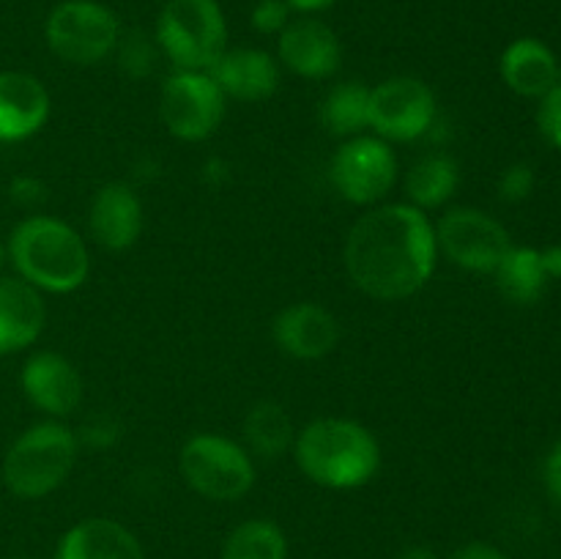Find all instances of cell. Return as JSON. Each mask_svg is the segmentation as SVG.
I'll list each match as a JSON object with an SVG mask.
<instances>
[{
	"label": "cell",
	"mask_w": 561,
	"mask_h": 559,
	"mask_svg": "<svg viewBox=\"0 0 561 559\" xmlns=\"http://www.w3.org/2000/svg\"><path fill=\"white\" fill-rule=\"evenodd\" d=\"M343 261L351 283L370 299H409L436 272V228L411 203H381L351 225Z\"/></svg>",
	"instance_id": "6da1fadb"
},
{
	"label": "cell",
	"mask_w": 561,
	"mask_h": 559,
	"mask_svg": "<svg viewBox=\"0 0 561 559\" xmlns=\"http://www.w3.org/2000/svg\"><path fill=\"white\" fill-rule=\"evenodd\" d=\"M296 466L310 482L332 491L367 486L381 469V444L376 433L345 417H321L296 433Z\"/></svg>",
	"instance_id": "7a4b0ae2"
},
{
	"label": "cell",
	"mask_w": 561,
	"mask_h": 559,
	"mask_svg": "<svg viewBox=\"0 0 561 559\" xmlns=\"http://www.w3.org/2000/svg\"><path fill=\"white\" fill-rule=\"evenodd\" d=\"M9 261L20 280L47 294H75L91 272L88 244L69 223L49 214H31L11 230Z\"/></svg>",
	"instance_id": "3957f363"
},
{
	"label": "cell",
	"mask_w": 561,
	"mask_h": 559,
	"mask_svg": "<svg viewBox=\"0 0 561 559\" xmlns=\"http://www.w3.org/2000/svg\"><path fill=\"white\" fill-rule=\"evenodd\" d=\"M80 453L77 433L60 420H44L22 431L3 455V486L16 499H44L71 475Z\"/></svg>",
	"instance_id": "277c9868"
},
{
	"label": "cell",
	"mask_w": 561,
	"mask_h": 559,
	"mask_svg": "<svg viewBox=\"0 0 561 559\" xmlns=\"http://www.w3.org/2000/svg\"><path fill=\"white\" fill-rule=\"evenodd\" d=\"M153 42L175 71H208L228 49L222 5L217 0H168Z\"/></svg>",
	"instance_id": "5b68a950"
},
{
	"label": "cell",
	"mask_w": 561,
	"mask_h": 559,
	"mask_svg": "<svg viewBox=\"0 0 561 559\" xmlns=\"http://www.w3.org/2000/svg\"><path fill=\"white\" fill-rule=\"evenodd\" d=\"M186 486L211 502H236L255 486V458L222 433H195L179 453Z\"/></svg>",
	"instance_id": "8992f818"
},
{
	"label": "cell",
	"mask_w": 561,
	"mask_h": 559,
	"mask_svg": "<svg viewBox=\"0 0 561 559\" xmlns=\"http://www.w3.org/2000/svg\"><path fill=\"white\" fill-rule=\"evenodd\" d=\"M44 38L55 58L71 66H96L118 47L121 22L96 0H64L49 11Z\"/></svg>",
	"instance_id": "52a82bcc"
},
{
	"label": "cell",
	"mask_w": 561,
	"mask_h": 559,
	"mask_svg": "<svg viewBox=\"0 0 561 559\" xmlns=\"http://www.w3.org/2000/svg\"><path fill=\"white\" fill-rule=\"evenodd\" d=\"M433 228H436L438 255L449 258L466 272L493 274L513 247L507 228L482 208H449Z\"/></svg>",
	"instance_id": "ba28073f"
},
{
	"label": "cell",
	"mask_w": 561,
	"mask_h": 559,
	"mask_svg": "<svg viewBox=\"0 0 561 559\" xmlns=\"http://www.w3.org/2000/svg\"><path fill=\"white\" fill-rule=\"evenodd\" d=\"M225 102L208 71H175L159 91V118L179 140L201 142L222 124Z\"/></svg>",
	"instance_id": "9c48e42d"
},
{
	"label": "cell",
	"mask_w": 561,
	"mask_h": 559,
	"mask_svg": "<svg viewBox=\"0 0 561 559\" xmlns=\"http://www.w3.org/2000/svg\"><path fill=\"white\" fill-rule=\"evenodd\" d=\"M329 179L343 201L354 206H376L398 181V157L381 137H351L334 151Z\"/></svg>",
	"instance_id": "30bf717a"
},
{
	"label": "cell",
	"mask_w": 561,
	"mask_h": 559,
	"mask_svg": "<svg viewBox=\"0 0 561 559\" xmlns=\"http://www.w3.org/2000/svg\"><path fill=\"white\" fill-rule=\"evenodd\" d=\"M436 121V96L420 77H389L370 88V129L387 142L420 140Z\"/></svg>",
	"instance_id": "8fae6325"
},
{
	"label": "cell",
	"mask_w": 561,
	"mask_h": 559,
	"mask_svg": "<svg viewBox=\"0 0 561 559\" xmlns=\"http://www.w3.org/2000/svg\"><path fill=\"white\" fill-rule=\"evenodd\" d=\"M20 384L33 409L44 411L49 420H66L75 414L85 395L80 370L58 351H36L27 356Z\"/></svg>",
	"instance_id": "7c38bea8"
},
{
	"label": "cell",
	"mask_w": 561,
	"mask_h": 559,
	"mask_svg": "<svg viewBox=\"0 0 561 559\" xmlns=\"http://www.w3.org/2000/svg\"><path fill=\"white\" fill-rule=\"evenodd\" d=\"M279 64L305 80H329L343 66V44L327 22L316 16L290 20L279 33L277 44Z\"/></svg>",
	"instance_id": "4fadbf2b"
},
{
	"label": "cell",
	"mask_w": 561,
	"mask_h": 559,
	"mask_svg": "<svg viewBox=\"0 0 561 559\" xmlns=\"http://www.w3.org/2000/svg\"><path fill=\"white\" fill-rule=\"evenodd\" d=\"M340 321L318 301H294L283 307L272 321V340L283 354L294 360H323L340 343Z\"/></svg>",
	"instance_id": "5bb4252c"
},
{
	"label": "cell",
	"mask_w": 561,
	"mask_h": 559,
	"mask_svg": "<svg viewBox=\"0 0 561 559\" xmlns=\"http://www.w3.org/2000/svg\"><path fill=\"white\" fill-rule=\"evenodd\" d=\"M146 225L142 201L124 181L99 186L88 206V230L102 250L124 252L137 244Z\"/></svg>",
	"instance_id": "9a60e30c"
},
{
	"label": "cell",
	"mask_w": 561,
	"mask_h": 559,
	"mask_svg": "<svg viewBox=\"0 0 561 559\" xmlns=\"http://www.w3.org/2000/svg\"><path fill=\"white\" fill-rule=\"evenodd\" d=\"M225 99L255 104L266 102L279 88V64L274 55L257 47L225 49L217 64L208 69Z\"/></svg>",
	"instance_id": "2e32d148"
},
{
	"label": "cell",
	"mask_w": 561,
	"mask_h": 559,
	"mask_svg": "<svg viewBox=\"0 0 561 559\" xmlns=\"http://www.w3.org/2000/svg\"><path fill=\"white\" fill-rule=\"evenodd\" d=\"M49 93L27 71H0V142H22L49 121Z\"/></svg>",
	"instance_id": "e0dca14e"
},
{
	"label": "cell",
	"mask_w": 561,
	"mask_h": 559,
	"mask_svg": "<svg viewBox=\"0 0 561 559\" xmlns=\"http://www.w3.org/2000/svg\"><path fill=\"white\" fill-rule=\"evenodd\" d=\"M47 323L42 290L20 277L0 274V356L25 351L36 343Z\"/></svg>",
	"instance_id": "ac0fdd59"
},
{
	"label": "cell",
	"mask_w": 561,
	"mask_h": 559,
	"mask_svg": "<svg viewBox=\"0 0 561 559\" xmlns=\"http://www.w3.org/2000/svg\"><path fill=\"white\" fill-rule=\"evenodd\" d=\"M499 75L504 85L526 99H542L561 80L559 58L540 38H515L499 58Z\"/></svg>",
	"instance_id": "d6986e66"
},
{
	"label": "cell",
	"mask_w": 561,
	"mask_h": 559,
	"mask_svg": "<svg viewBox=\"0 0 561 559\" xmlns=\"http://www.w3.org/2000/svg\"><path fill=\"white\" fill-rule=\"evenodd\" d=\"M55 559H146V551L118 521L85 518L64 532Z\"/></svg>",
	"instance_id": "ffe728a7"
},
{
	"label": "cell",
	"mask_w": 561,
	"mask_h": 559,
	"mask_svg": "<svg viewBox=\"0 0 561 559\" xmlns=\"http://www.w3.org/2000/svg\"><path fill=\"white\" fill-rule=\"evenodd\" d=\"M296 425L288 411L274 400H261L247 411L244 447L252 458L274 460L294 449Z\"/></svg>",
	"instance_id": "44dd1931"
},
{
	"label": "cell",
	"mask_w": 561,
	"mask_h": 559,
	"mask_svg": "<svg viewBox=\"0 0 561 559\" xmlns=\"http://www.w3.org/2000/svg\"><path fill=\"white\" fill-rule=\"evenodd\" d=\"M318 121L329 135L343 140L365 135V129H370V88L359 80L337 82L321 99Z\"/></svg>",
	"instance_id": "7402d4cb"
},
{
	"label": "cell",
	"mask_w": 561,
	"mask_h": 559,
	"mask_svg": "<svg viewBox=\"0 0 561 559\" xmlns=\"http://www.w3.org/2000/svg\"><path fill=\"white\" fill-rule=\"evenodd\" d=\"M493 277H496L499 294L518 307L537 305L551 283L542 269L540 250L535 247H510Z\"/></svg>",
	"instance_id": "603a6c76"
},
{
	"label": "cell",
	"mask_w": 561,
	"mask_h": 559,
	"mask_svg": "<svg viewBox=\"0 0 561 559\" xmlns=\"http://www.w3.org/2000/svg\"><path fill=\"white\" fill-rule=\"evenodd\" d=\"M458 184V162L447 153H427L405 175V195L411 206L427 214L431 208H442L444 203L453 201Z\"/></svg>",
	"instance_id": "cb8c5ba5"
},
{
	"label": "cell",
	"mask_w": 561,
	"mask_h": 559,
	"mask_svg": "<svg viewBox=\"0 0 561 559\" xmlns=\"http://www.w3.org/2000/svg\"><path fill=\"white\" fill-rule=\"evenodd\" d=\"M222 559H288V540L274 521L250 518L225 537Z\"/></svg>",
	"instance_id": "d4e9b609"
},
{
	"label": "cell",
	"mask_w": 561,
	"mask_h": 559,
	"mask_svg": "<svg viewBox=\"0 0 561 559\" xmlns=\"http://www.w3.org/2000/svg\"><path fill=\"white\" fill-rule=\"evenodd\" d=\"M115 55H118V66L126 77H131V80H142V77L151 75L153 66H157L159 47L157 42H148L146 33L131 31L118 38Z\"/></svg>",
	"instance_id": "484cf974"
},
{
	"label": "cell",
	"mask_w": 561,
	"mask_h": 559,
	"mask_svg": "<svg viewBox=\"0 0 561 559\" xmlns=\"http://www.w3.org/2000/svg\"><path fill=\"white\" fill-rule=\"evenodd\" d=\"M535 168L526 162H515L499 179V197L504 203H524L535 192Z\"/></svg>",
	"instance_id": "4316f807"
},
{
	"label": "cell",
	"mask_w": 561,
	"mask_h": 559,
	"mask_svg": "<svg viewBox=\"0 0 561 559\" xmlns=\"http://www.w3.org/2000/svg\"><path fill=\"white\" fill-rule=\"evenodd\" d=\"M290 16H294V11L285 0H257L250 14V25L266 36H274V33L279 36L290 25Z\"/></svg>",
	"instance_id": "83f0119b"
},
{
	"label": "cell",
	"mask_w": 561,
	"mask_h": 559,
	"mask_svg": "<svg viewBox=\"0 0 561 559\" xmlns=\"http://www.w3.org/2000/svg\"><path fill=\"white\" fill-rule=\"evenodd\" d=\"M537 126H540V135L561 151V80L540 99Z\"/></svg>",
	"instance_id": "f1b7e54d"
},
{
	"label": "cell",
	"mask_w": 561,
	"mask_h": 559,
	"mask_svg": "<svg viewBox=\"0 0 561 559\" xmlns=\"http://www.w3.org/2000/svg\"><path fill=\"white\" fill-rule=\"evenodd\" d=\"M9 197L14 206L33 212V208L47 203L49 192L47 184H44L42 179H36V175H16V179L9 181Z\"/></svg>",
	"instance_id": "f546056e"
},
{
	"label": "cell",
	"mask_w": 561,
	"mask_h": 559,
	"mask_svg": "<svg viewBox=\"0 0 561 559\" xmlns=\"http://www.w3.org/2000/svg\"><path fill=\"white\" fill-rule=\"evenodd\" d=\"M118 438V425H104V422H88L80 433H77V442H85L91 447H110V444Z\"/></svg>",
	"instance_id": "4dcf8cb0"
},
{
	"label": "cell",
	"mask_w": 561,
	"mask_h": 559,
	"mask_svg": "<svg viewBox=\"0 0 561 559\" xmlns=\"http://www.w3.org/2000/svg\"><path fill=\"white\" fill-rule=\"evenodd\" d=\"M449 559H510V557L502 551V548L493 546V543L474 540V543H466V546L455 548V551L449 554Z\"/></svg>",
	"instance_id": "1f68e13d"
},
{
	"label": "cell",
	"mask_w": 561,
	"mask_h": 559,
	"mask_svg": "<svg viewBox=\"0 0 561 559\" xmlns=\"http://www.w3.org/2000/svg\"><path fill=\"white\" fill-rule=\"evenodd\" d=\"M542 477H546V488L557 502H561V438L553 444V449L546 458V469H542Z\"/></svg>",
	"instance_id": "d6a6232c"
},
{
	"label": "cell",
	"mask_w": 561,
	"mask_h": 559,
	"mask_svg": "<svg viewBox=\"0 0 561 559\" xmlns=\"http://www.w3.org/2000/svg\"><path fill=\"white\" fill-rule=\"evenodd\" d=\"M540 258L548 280H561V244H551L546 250H540Z\"/></svg>",
	"instance_id": "836d02e7"
},
{
	"label": "cell",
	"mask_w": 561,
	"mask_h": 559,
	"mask_svg": "<svg viewBox=\"0 0 561 559\" xmlns=\"http://www.w3.org/2000/svg\"><path fill=\"white\" fill-rule=\"evenodd\" d=\"M285 3L290 5V11H296V14H318V11H327L329 5H334L337 0H285Z\"/></svg>",
	"instance_id": "e575fe53"
},
{
	"label": "cell",
	"mask_w": 561,
	"mask_h": 559,
	"mask_svg": "<svg viewBox=\"0 0 561 559\" xmlns=\"http://www.w3.org/2000/svg\"><path fill=\"white\" fill-rule=\"evenodd\" d=\"M394 559H438V557H436V551L427 546H409V548H403V551H400Z\"/></svg>",
	"instance_id": "d590c367"
},
{
	"label": "cell",
	"mask_w": 561,
	"mask_h": 559,
	"mask_svg": "<svg viewBox=\"0 0 561 559\" xmlns=\"http://www.w3.org/2000/svg\"><path fill=\"white\" fill-rule=\"evenodd\" d=\"M5 261H9V250H5V244H3V241H0V272H3Z\"/></svg>",
	"instance_id": "8d00e7d4"
},
{
	"label": "cell",
	"mask_w": 561,
	"mask_h": 559,
	"mask_svg": "<svg viewBox=\"0 0 561 559\" xmlns=\"http://www.w3.org/2000/svg\"><path fill=\"white\" fill-rule=\"evenodd\" d=\"M5 559H25V557H5Z\"/></svg>",
	"instance_id": "74e56055"
}]
</instances>
